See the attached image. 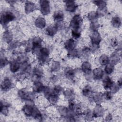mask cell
<instances>
[{
  "instance_id": "6da1fadb",
  "label": "cell",
  "mask_w": 122,
  "mask_h": 122,
  "mask_svg": "<svg viewBox=\"0 0 122 122\" xmlns=\"http://www.w3.org/2000/svg\"><path fill=\"white\" fill-rule=\"evenodd\" d=\"M15 18L14 15L10 12L8 11L3 13L0 16V22L2 25H5L9 22L13 20Z\"/></svg>"
},
{
  "instance_id": "7a4b0ae2",
  "label": "cell",
  "mask_w": 122,
  "mask_h": 122,
  "mask_svg": "<svg viewBox=\"0 0 122 122\" xmlns=\"http://www.w3.org/2000/svg\"><path fill=\"white\" fill-rule=\"evenodd\" d=\"M82 23L81 17L79 15H76L71 20V27L73 29V30L78 31Z\"/></svg>"
},
{
  "instance_id": "3957f363",
  "label": "cell",
  "mask_w": 122,
  "mask_h": 122,
  "mask_svg": "<svg viewBox=\"0 0 122 122\" xmlns=\"http://www.w3.org/2000/svg\"><path fill=\"white\" fill-rule=\"evenodd\" d=\"M41 13L44 14H47L50 11V8L47 1H41Z\"/></svg>"
},
{
  "instance_id": "277c9868",
  "label": "cell",
  "mask_w": 122,
  "mask_h": 122,
  "mask_svg": "<svg viewBox=\"0 0 122 122\" xmlns=\"http://www.w3.org/2000/svg\"><path fill=\"white\" fill-rule=\"evenodd\" d=\"M11 83L8 79H5L1 83V89L3 91L8 90L10 88Z\"/></svg>"
},
{
  "instance_id": "5b68a950",
  "label": "cell",
  "mask_w": 122,
  "mask_h": 122,
  "mask_svg": "<svg viewBox=\"0 0 122 122\" xmlns=\"http://www.w3.org/2000/svg\"><path fill=\"white\" fill-rule=\"evenodd\" d=\"M75 46V43L73 39H69L65 43V48L69 51H72Z\"/></svg>"
},
{
  "instance_id": "8992f818",
  "label": "cell",
  "mask_w": 122,
  "mask_h": 122,
  "mask_svg": "<svg viewBox=\"0 0 122 122\" xmlns=\"http://www.w3.org/2000/svg\"><path fill=\"white\" fill-rule=\"evenodd\" d=\"M91 39L94 45H98L101 41L100 36L97 32H94L92 34Z\"/></svg>"
},
{
  "instance_id": "52a82bcc",
  "label": "cell",
  "mask_w": 122,
  "mask_h": 122,
  "mask_svg": "<svg viewBox=\"0 0 122 122\" xmlns=\"http://www.w3.org/2000/svg\"><path fill=\"white\" fill-rule=\"evenodd\" d=\"M35 108L32 106L26 105L24 106L23 108V111L25 114L27 116L32 115Z\"/></svg>"
},
{
  "instance_id": "ba28073f",
  "label": "cell",
  "mask_w": 122,
  "mask_h": 122,
  "mask_svg": "<svg viewBox=\"0 0 122 122\" xmlns=\"http://www.w3.org/2000/svg\"><path fill=\"white\" fill-rule=\"evenodd\" d=\"M66 9L67 10L71 12H73L76 8L75 3L72 1H68L66 3Z\"/></svg>"
},
{
  "instance_id": "9c48e42d",
  "label": "cell",
  "mask_w": 122,
  "mask_h": 122,
  "mask_svg": "<svg viewBox=\"0 0 122 122\" xmlns=\"http://www.w3.org/2000/svg\"><path fill=\"white\" fill-rule=\"evenodd\" d=\"M53 18L57 22L61 21L63 19V14L61 11H57L53 15Z\"/></svg>"
},
{
  "instance_id": "30bf717a",
  "label": "cell",
  "mask_w": 122,
  "mask_h": 122,
  "mask_svg": "<svg viewBox=\"0 0 122 122\" xmlns=\"http://www.w3.org/2000/svg\"><path fill=\"white\" fill-rule=\"evenodd\" d=\"M93 73L94 77L96 79H100L102 78L103 75V71H102V69L100 68L94 69L93 70Z\"/></svg>"
},
{
  "instance_id": "8fae6325",
  "label": "cell",
  "mask_w": 122,
  "mask_h": 122,
  "mask_svg": "<svg viewBox=\"0 0 122 122\" xmlns=\"http://www.w3.org/2000/svg\"><path fill=\"white\" fill-rule=\"evenodd\" d=\"M57 26L56 25H53L49 26L46 30V31L48 34L49 35L52 36L53 35L57 30Z\"/></svg>"
},
{
  "instance_id": "7c38bea8",
  "label": "cell",
  "mask_w": 122,
  "mask_h": 122,
  "mask_svg": "<svg viewBox=\"0 0 122 122\" xmlns=\"http://www.w3.org/2000/svg\"><path fill=\"white\" fill-rule=\"evenodd\" d=\"M19 68V63L17 61H13L11 62L10 65V69L12 72H14L17 71Z\"/></svg>"
},
{
  "instance_id": "4fadbf2b",
  "label": "cell",
  "mask_w": 122,
  "mask_h": 122,
  "mask_svg": "<svg viewBox=\"0 0 122 122\" xmlns=\"http://www.w3.org/2000/svg\"><path fill=\"white\" fill-rule=\"evenodd\" d=\"M103 86L105 89H108L110 88H111L112 86V81L109 77H106L104 81H103Z\"/></svg>"
},
{
  "instance_id": "5bb4252c",
  "label": "cell",
  "mask_w": 122,
  "mask_h": 122,
  "mask_svg": "<svg viewBox=\"0 0 122 122\" xmlns=\"http://www.w3.org/2000/svg\"><path fill=\"white\" fill-rule=\"evenodd\" d=\"M35 24L37 27L40 28H44L45 26V22L44 19L42 18H38L35 21Z\"/></svg>"
},
{
  "instance_id": "9a60e30c",
  "label": "cell",
  "mask_w": 122,
  "mask_h": 122,
  "mask_svg": "<svg viewBox=\"0 0 122 122\" xmlns=\"http://www.w3.org/2000/svg\"><path fill=\"white\" fill-rule=\"evenodd\" d=\"M43 87L42 84L39 82H36L34 83L33 86V90L36 92H41L43 90Z\"/></svg>"
},
{
  "instance_id": "2e32d148",
  "label": "cell",
  "mask_w": 122,
  "mask_h": 122,
  "mask_svg": "<svg viewBox=\"0 0 122 122\" xmlns=\"http://www.w3.org/2000/svg\"><path fill=\"white\" fill-rule=\"evenodd\" d=\"M82 70L85 73H89L91 71V66L88 62H85L82 65Z\"/></svg>"
},
{
  "instance_id": "e0dca14e",
  "label": "cell",
  "mask_w": 122,
  "mask_h": 122,
  "mask_svg": "<svg viewBox=\"0 0 122 122\" xmlns=\"http://www.w3.org/2000/svg\"><path fill=\"white\" fill-rule=\"evenodd\" d=\"M100 63L102 65H104L107 64L108 62H109V59L108 58V57L106 55H102L100 59Z\"/></svg>"
},
{
  "instance_id": "ac0fdd59",
  "label": "cell",
  "mask_w": 122,
  "mask_h": 122,
  "mask_svg": "<svg viewBox=\"0 0 122 122\" xmlns=\"http://www.w3.org/2000/svg\"><path fill=\"white\" fill-rule=\"evenodd\" d=\"M65 75L69 79H72L74 77V72L71 69H68L65 71Z\"/></svg>"
},
{
  "instance_id": "d6986e66",
  "label": "cell",
  "mask_w": 122,
  "mask_h": 122,
  "mask_svg": "<svg viewBox=\"0 0 122 122\" xmlns=\"http://www.w3.org/2000/svg\"><path fill=\"white\" fill-rule=\"evenodd\" d=\"M3 38L7 42H10L12 40V36L9 32L6 31L3 34Z\"/></svg>"
},
{
  "instance_id": "ffe728a7",
  "label": "cell",
  "mask_w": 122,
  "mask_h": 122,
  "mask_svg": "<svg viewBox=\"0 0 122 122\" xmlns=\"http://www.w3.org/2000/svg\"><path fill=\"white\" fill-rule=\"evenodd\" d=\"M34 7V5L33 4V3H26V12H31Z\"/></svg>"
},
{
  "instance_id": "44dd1931",
  "label": "cell",
  "mask_w": 122,
  "mask_h": 122,
  "mask_svg": "<svg viewBox=\"0 0 122 122\" xmlns=\"http://www.w3.org/2000/svg\"><path fill=\"white\" fill-rule=\"evenodd\" d=\"M112 23L113 26L118 27L120 24V20L118 17H114L112 19Z\"/></svg>"
},
{
  "instance_id": "7402d4cb",
  "label": "cell",
  "mask_w": 122,
  "mask_h": 122,
  "mask_svg": "<svg viewBox=\"0 0 122 122\" xmlns=\"http://www.w3.org/2000/svg\"><path fill=\"white\" fill-rule=\"evenodd\" d=\"M8 108H7V106H6V105H3L1 103V107H0V111H1V112L2 113H3V114H7L8 113Z\"/></svg>"
},
{
  "instance_id": "603a6c76",
  "label": "cell",
  "mask_w": 122,
  "mask_h": 122,
  "mask_svg": "<svg viewBox=\"0 0 122 122\" xmlns=\"http://www.w3.org/2000/svg\"><path fill=\"white\" fill-rule=\"evenodd\" d=\"M91 92V90L90 89V87L87 86L85 87L84 90H83V94L85 96H88Z\"/></svg>"
},
{
  "instance_id": "cb8c5ba5",
  "label": "cell",
  "mask_w": 122,
  "mask_h": 122,
  "mask_svg": "<svg viewBox=\"0 0 122 122\" xmlns=\"http://www.w3.org/2000/svg\"><path fill=\"white\" fill-rule=\"evenodd\" d=\"M105 71H106V72L108 74H110L111 73H112V72L113 71V66L112 65L110 64V65H108L105 69Z\"/></svg>"
},
{
  "instance_id": "d4e9b609",
  "label": "cell",
  "mask_w": 122,
  "mask_h": 122,
  "mask_svg": "<svg viewBox=\"0 0 122 122\" xmlns=\"http://www.w3.org/2000/svg\"><path fill=\"white\" fill-rule=\"evenodd\" d=\"M97 14L95 12H91L89 15V18L90 20H94L95 19H96V18L97 17Z\"/></svg>"
},
{
  "instance_id": "484cf974",
  "label": "cell",
  "mask_w": 122,
  "mask_h": 122,
  "mask_svg": "<svg viewBox=\"0 0 122 122\" xmlns=\"http://www.w3.org/2000/svg\"><path fill=\"white\" fill-rule=\"evenodd\" d=\"M72 36L75 38V39H77L78 38L80 35H81V33L80 32H79L77 30H72Z\"/></svg>"
},
{
  "instance_id": "4316f807",
  "label": "cell",
  "mask_w": 122,
  "mask_h": 122,
  "mask_svg": "<svg viewBox=\"0 0 122 122\" xmlns=\"http://www.w3.org/2000/svg\"><path fill=\"white\" fill-rule=\"evenodd\" d=\"M8 61L6 58H1L0 59V67L2 68L5 66L8 63Z\"/></svg>"
},
{
  "instance_id": "83f0119b",
  "label": "cell",
  "mask_w": 122,
  "mask_h": 122,
  "mask_svg": "<svg viewBox=\"0 0 122 122\" xmlns=\"http://www.w3.org/2000/svg\"><path fill=\"white\" fill-rule=\"evenodd\" d=\"M95 2L96 3H98L96 4L98 6L100 9H102L103 8V7L105 6V3L104 1H95Z\"/></svg>"
},
{
  "instance_id": "f1b7e54d",
  "label": "cell",
  "mask_w": 122,
  "mask_h": 122,
  "mask_svg": "<svg viewBox=\"0 0 122 122\" xmlns=\"http://www.w3.org/2000/svg\"><path fill=\"white\" fill-rule=\"evenodd\" d=\"M105 96L106 97V98L107 99H110L111 98V94L109 92H106L105 93Z\"/></svg>"
}]
</instances>
